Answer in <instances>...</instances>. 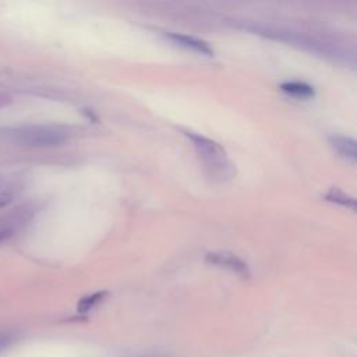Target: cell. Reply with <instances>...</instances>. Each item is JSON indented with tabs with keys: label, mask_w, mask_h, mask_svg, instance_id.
Listing matches in <instances>:
<instances>
[{
	"label": "cell",
	"mask_w": 357,
	"mask_h": 357,
	"mask_svg": "<svg viewBox=\"0 0 357 357\" xmlns=\"http://www.w3.org/2000/svg\"><path fill=\"white\" fill-rule=\"evenodd\" d=\"M184 134L192 142L201 159V163L211 180L227 181L234 176L236 169L225 149L218 142L192 131H184Z\"/></svg>",
	"instance_id": "6da1fadb"
},
{
	"label": "cell",
	"mask_w": 357,
	"mask_h": 357,
	"mask_svg": "<svg viewBox=\"0 0 357 357\" xmlns=\"http://www.w3.org/2000/svg\"><path fill=\"white\" fill-rule=\"evenodd\" d=\"M166 38L169 40H172L173 43H176L177 46L184 47L187 50H191V52H195L198 54L208 56V57L213 56L212 47L206 42H204V40H201L198 38H194V36H190V35H184V33H176V32H169L166 35Z\"/></svg>",
	"instance_id": "277c9868"
},
{
	"label": "cell",
	"mask_w": 357,
	"mask_h": 357,
	"mask_svg": "<svg viewBox=\"0 0 357 357\" xmlns=\"http://www.w3.org/2000/svg\"><path fill=\"white\" fill-rule=\"evenodd\" d=\"M13 201V195L10 191H1L0 192V208L10 205V202Z\"/></svg>",
	"instance_id": "30bf717a"
},
{
	"label": "cell",
	"mask_w": 357,
	"mask_h": 357,
	"mask_svg": "<svg viewBox=\"0 0 357 357\" xmlns=\"http://www.w3.org/2000/svg\"><path fill=\"white\" fill-rule=\"evenodd\" d=\"M205 261L208 264H212V265H218V266H222V268H227L241 276H248L250 273V269L247 266V264L240 259L238 257L230 254V252H226V251H215V252H208L205 255Z\"/></svg>",
	"instance_id": "3957f363"
},
{
	"label": "cell",
	"mask_w": 357,
	"mask_h": 357,
	"mask_svg": "<svg viewBox=\"0 0 357 357\" xmlns=\"http://www.w3.org/2000/svg\"><path fill=\"white\" fill-rule=\"evenodd\" d=\"M326 199L335 202V204H339V205H350V206H354V199L350 198L347 194L342 192L340 190H336V188H332L328 194H326Z\"/></svg>",
	"instance_id": "ba28073f"
},
{
	"label": "cell",
	"mask_w": 357,
	"mask_h": 357,
	"mask_svg": "<svg viewBox=\"0 0 357 357\" xmlns=\"http://www.w3.org/2000/svg\"><path fill=\"white\" fill-rule=\"evenodd\" d=\"M18 335L11 331H0V353L6 349H8L15 340Z\"/></svg>",
	"instance_id": "9c48e42d"
},
{
	"label": "cell",
	"mask_w": 357,
	"mask_h": 357,
	"mask_svg": "<svg viewBox=\"0 0 357 357\" xmlns=\"http://www.w3.org/2000/svg\"><path fill=\"white\" fill-rule=\"evenodd\" d=\"M280 89L286 95L297 99H311L315 95L314 88L307 82H301V81H286L280 85Z\"/></svg>",
	"instance_id": "8992f818"
},
{
	"label": "cell",
	"mask_w": 357,
	"mask_h": 357,
	"mask_svg": "<svg viewBox=\"0 0 357 357\" xmlns=\"http://www.w3.org/2000/svg\"><path fill=\"white\" fill-rule=\"evenodd\" d=\"M105 294H106V293L99 291V293H93V294H91V296H85L84 298L79 300V303H78V305H77L78 311H79V312H86V311H89V310H92L98 303H100V301L103 300Z\"/></svg>",
	"instance_id": "52a82bcc"
},
{
	"label": "cell",
	"mask_w": 357,
	"mask_h": 357,
	"mask_svg": "<svg viewBox=\"0 0 357 357\" xmlns=\"http://www.w3.org/2000/svg\"><path fill=\"white\" fill-rule=\"evenodd\" d=\"M331 146L344 159L354 162L357 158V145L356 141L346 135H333L329 138Z\"/></svg>",
	"instance_id": "5b68a950"
},
{
	"label": "cell",
	"mask_w": 357,
	"mask_h": 357,
	"mask_svg": "<svg viewBox=\"0 0 357 357\" xmlns=\"http://www.w3.org/2000/svg\"><path fill=\"white\" fill-rule=\"evenodd\" d=\"M68 138V131L59 126H32L18 132V139L29 146H56Z\"/></svg>",
	"instance_id": "7a4b0ae2"
}]
</instances>
